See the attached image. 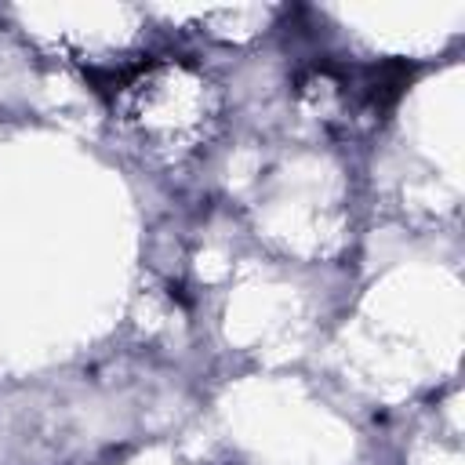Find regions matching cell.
Segmentation results:
<instances>
[{
  "mask_svg": "<svg viewBox=\"0 0 465 465\" xmlns=\"http://www.w3.org/2000/svg\"><path fill=\"white\" fill-rule=\"evenodd\" d=\"M171 298H178L182 305H189V298H185V287H182V283H171Z\"/></svg>",
  "mask_w": 465,
  "mask_h": 465,
  "instance_id": "2",
  "label": "cell"
},
{
  "mask_svg": "<svg viewBox=\"0 0 465 465\" xmlns=\"http://www.w3.org/2000/svg\"><path fill=\"white\" fill-rule=\"evenodd\" d=\"M414 80V65L403 62V58H389V62H378V65H367L356 73V94H360V105L371 113V116H385L400 94L407 91V84Z\"/></svg>",
  "mask_w": 465,
  "mask_h": 465,
  "instance_id": "1",
  "label": "cell"
}]
</instances>
